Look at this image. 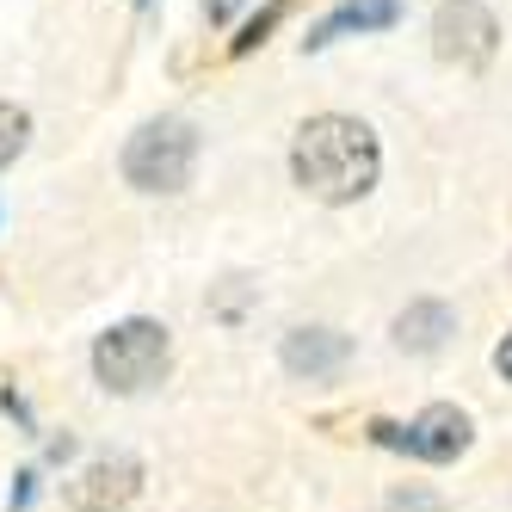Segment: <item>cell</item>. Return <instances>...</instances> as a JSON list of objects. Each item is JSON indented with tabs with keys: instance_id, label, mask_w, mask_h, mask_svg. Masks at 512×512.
I'll use <instances>...</instances> for the list:
<instances>
[{
	"instance_id": "cell-4",
	"label": "cell",
	"mask_w": 512,
	"mask_h": 512,
	"mask_svg": "<svg viewBox=\"0 0 512 512\" xmlns=\"http://www.w3.org/2000/svg\"><path fill=\"white\" fill-rule=\"evenodd\" d=\"M500 44V25L494 13L482 7V0H445V7L432 13V50L438 62H451V68H482Z\"/></svg>"
},
{
	"instance_id": "cell-1",
	"label": "cell",
	"mask_w": 512,
	"mask_h": 512,
	"mask_svg": "<svg viewBox=\"0 0 512 512\" xmlns=\"http://www.w3.org/2000/svg\"><path fill=\"white\" fill-rule=\"evenodd\" d=\"M377 136L371 124H358V118H340V112H327V118H309L297 130V149H290V173H297V186L321 204H352L377 186Z\"/></svg>"
},
{
	"instance_id": "cell-7",
	"label": "cell",
	"mask_w": 512,
	"mask_h": 512,
	"mask_svg": "<svg viewBox=\"0 0 512 512\" xmlns=\"http://www.w3.org/2000/svg\"><path fill=\"white\" fill-rule=\"evenodd\" d=\"M346 358H352V340L334 334V327H297V334H284V371L290 377H340L346 371Z\"/></svg>"
},
{
	"instance_id": "cell-5",
	"label": "cell",
	"mask_w": 512,
	"mask_h": 512,
	"mask_svg": "<svg viewBox=\"0 0 512 512\" xmlns=\"http://www.w3.org/2000/svg\"><path fill=\"white\" fill-rule=\"evenodd\" d=\"M377 432L389 438V445L426 457V463H451V457L469 451V414L451 408V401H432V408H426L414 426H377Z\"/></svg>"
},
{
	"instance_id": "cell-9",
	"label": "cell",
	"mask_w": 512,
	"mask_h": 512,
	"mask_svg": "<svg viewBox=\"0 0 512 512\" xmlns=\"http://www.w3.org/2000/svg\"><path fill=\"white\" fill-rule=\"evenodd\" d=\"M445 334H451V309L445 303H414L408 315L395 321V340L408 346V352H438Z\"/></svg>"
},
{
	"instance_id": "cell-10",
	"label": "cell",
	"mask_w": 512,
	"mask_h": 512,
	"mask_svg": "<svg viewBox=\"0 0 512 512\" xmlns=\"http://www.w3.org/2000/svg\"><path fill=\"white\" fill-rule=\"evenodd\" d=\"M25 142H31V118L19 105H0V167H13L25 155Z\"/></svg>"
},
{
	"instance_id": "cell-11",
	"label": "cell",
	"mask_w": 512,
	"mask_h": 512,
	"mask_svg": "<svg viewBox=\"0 0 512 512\" xmlns=\"http://www.w3.org/2000/svg\"><path fill=\"white\" fill-rule=\"evenodd\" d=\"M494 364H500V377H506V383H512V334H506V340H500V352H494Z\"/></svg>"
},
{
	"instance_id": "cell-3",
	"label": "cell",
	"mask_w": 512,
	"mask_h": 512,
	"mask_svg": "<svg viewBox=\"0 0 512 512\" xmlns=\"http://www.w3.org/2000/svg\"><path fill=\"white\" fill-rule=\"evenodd\" d=\"M192 161H198V136L192 124H179V118H155V124H142L130 136V149H124V179L136 192H179L192 179Z\"/></svg>"
},
{
	"instance_id": "cell-8",
	"label": "cell",
	"mask_w": 512,
	"mask_h": 512,
	"mask_svg": "<svg viewBox=\"0 0 512 512\" xmlns=\"http://www.w3.org/2000/svg\"><path fill=\"white\" fill-rule=\"evenodd\" d=\"M401 19V7L395 0H352V7H340V13H327L315 31H309V50H321V44H334L340 31H377V25H395Z\"/></svg>"
},
{
	"instance_id": "cell-2",
	"label": "cell",
	"mask_w": 512,
	"mask_h": 512,
	"mask_svg": "<svg viewBox=\"0 0 512 512\" xmlns=\"http://www.w3.org/2000/svg\"><path fill=\"white\" fill-rule=\"evenodd\" d=\"M167 358H173V346H167L161 321H118L93 340V371L112 395H136V389L161 383Z\"/></svg>"
},
{
	"instance_id": "cell-6",
	"label": "cell",
	"mask_w": 512,
	"mask_h": 512,
	"mask_svg": "<svg viewBox=\"0 0 512 512\" xmlns=\"http://www.w3.org/2000/svg\"><path fill=\"white\" fill-rule=\"evenodd\" d=\"M142 488V463L136 457H93L75 482H68V506L75 512H118Z\"/></svg>"
}]
</instances>
